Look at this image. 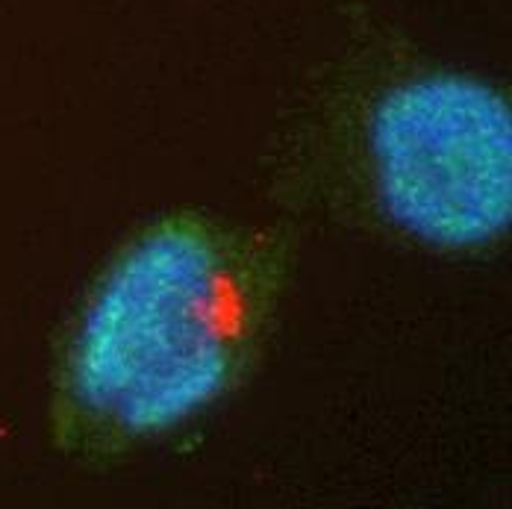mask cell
I'll return each mask as SVG.
<instances>
[{"mask_svg":"<svg viewBox=\"0 0 512 509\" xmlns=\"http://www.w3.org/2000/svg\"><path fill=\"white\" fill-rule=\"evenodd\" d=\"M262 309V268L239 236L165 218L89 295L62 365V404L106 439L162 436L239 383Z\"/></svg>","mask_w":512,"mask_h":509,"instance_id":"obj_1","label":"cell"},{"mask_svg":"<svg viewBox=\"0 0 512 509\" xmlns=\"http://www.w3.org/2000/svg\"><path fill=\"white\" fill-rule=\"evenodd\" d=\"M383 212L407 236L480 248L512 218V112L507 98L468 74L424 71L386 89L368 124Z\"/></svg>","mask_w":512,"mask_h":509,"instance_id":"obj_2","label":"cell"}]
</instances>
